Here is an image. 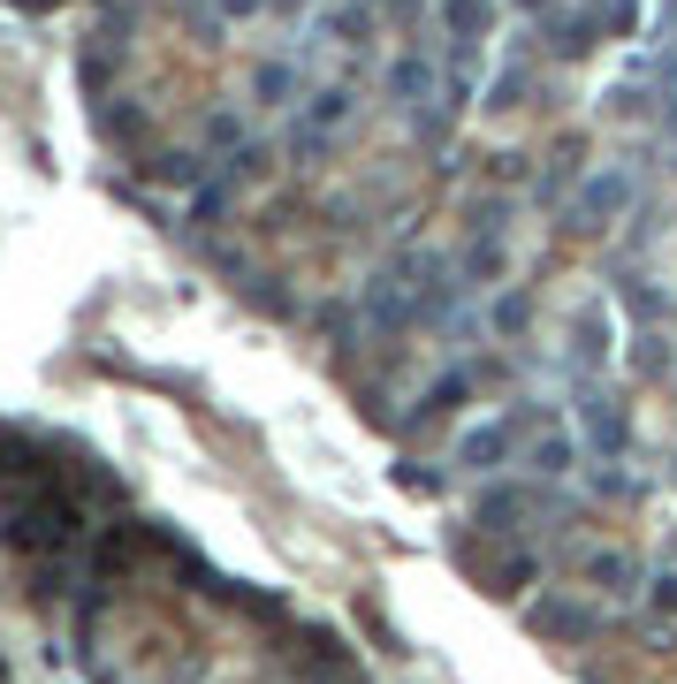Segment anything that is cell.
<instances>
[{"instance_id": "obj_12", "label": "cell", "mask_w": 677, "mask_h": 684, "mask_svg": "<svg viewBox=\"0 0 677 684\" xmlns=\"http://www.w3.org/2000/svg\"><path fill=\"white\" fill-rule=\"evenodd\" d=\"M517 8H548V0H517Z\"/></svg>"}, {"instance_id": "obj_10", "label": "cell", "mask_w": 677, "mask_h": 684, "mask_svg": "<svg viewBox=\"0 0 677 684\" xmlns=\"http://www.w3.org/2000/svg\"><path fill=\"white\" fill-rule=\"evenodd\" d=\"M213 8H221V15H252L259 0H213Z\"/></svg>"}, {"instance_id": "obj_1", "label": "cell", "mask_w": 677, "mask_h": 684, "mask_svg": "<svg viewBox=\"0 0 677 684\" xmlns=\"http://www.w3.org/2000/svg\"><path fill=\"white\" fill-rule=\"evenodd\" d=\"M625 205H632V175H625V168H602L586 190H579V198H571V221H579V228H602V221H617Z\"/></svg>"}, {"instance_id": "obj_5", "label": "cell", "mask_w": 677, "mask_h": 684, "mask_svg": "<svg viewBox=\"0 0 677 684\" xmlns=\"http://www.w3.org/2000/svg\"><path fill=\"white\" fill-rule=\"evenodd\" d=\"M503 449H510V426H480V434H465V449H457V457H465V464H495Z\"/></svg>"}, {"instance_id": "obj_8", "label": "cell", "mask_w": 677, "mask_h": 684, "mask_svg": "<svg viewBox=\"0 0 677 684\" xmlns=\"http://www.w3.org/2000/svg\"><path fill=\"white\" fill-rule=\"evenodd\" d=\"M525 312H533L525 297H503V305H495V328H525Z\"/></svg>"}, {"instance_id": "obj_3", "label": "cell", "mask_w": 677, "mask_h": 684, "mask_svg": "<svg viewBox=\"0 0 677 684\" xmlns=\"http://www.w3.org/2000/svg\"><path fill=\"white\" fill-rule=\"evenodd\" d=\"M488 15H495L488 0H442V23L457 31V46H472V38L488 31Z\"/></svg>"}, {"instance_id": "obj_13", "label": "cell", "mask_w": 677, "mask_h": 684, "mask_svg": "<svg viewBox=\"0 0 677 684\" xmlns=\"http://www.w3.org/2000/svg\"><path fill=\"white\" fill-rule=\"evenodd\" d=\"M31 8H46V0H31Z\"/></svg>"}, {"instance_id": "obj_4", "label": "cell", "mask_w": 677, "mask_h": 684, "mask_svg": "<svg viewBox=\"0 0 677 684\" xmlns=\"http://www.w3.org/2000/svg\"><path fill=\"white\" fill-rule=\"evenodd\" d=\"M252 92H259V99H267V107H282V99H290V92H297V69H290V61H267V69H259V76H252Z\"/></svg>"}, {"instance_id": "obj_9", "label": "cell", "mask_w": 677, "mask_h": 684, "mask_svg": "<svg viewBox=\"0 0 677 684\" xmlns=\"http://www.w3.org/2000/svg\"><path fill=\"white\" fill-rule=\"evenodd\" d=\"M655 609H677V578H655Z\"/></svg>"}, {"instance_id": "obj_11", "label": "cell", "mask_w": 677, "mask_h": 684, "mask_svg": "<svg viewBox=\"0 0 677 684\" xmlns=\"http://www.w3.org/2000/svg\"><path fill=\"white\" fill-rule=\"evenodd\" d=\"M663 130H670V138H677V92H670V107H663Z\"/></svg>"}, {"instance_id": "obj_6", "label": "cell", "mask_w": 677, "mask_h": 684, "mask_svg": "<svg viewBox=\"0 0 677 684\" xmlns=\"http://www.w3.org/2000/svg\"><path fill=\"white\" fill-rule=\"evenodd\" d=\"M388 84H396V99H427V92H434V69H427V61H396Z\"/></svg>"}, {"instance_id": "obj_7", "label": "cell", "mask_w": 677, "mask_h": 684, "mask_svg": "<svg viewBox=\"0 0 677 684\" xmlns=\"http://www.w3.org/2000/svg\"><path fill=\"white\" fill-rule=\"evenodd\" d=\"M153 175H161V182H198V161L175 153V161H153Z\"/></svg>"}, {"instance_id": "obj_2", "label": "cell", "mask_w": 677, "mask_h": 684, "mask_svg": "<svg viewBox=\"0 0 677 684\" xmlns=\"http://www.w3.org/2000/svg\"><path fill=\"white\" fill-rule=\"evenodd\" d=\"M342 115H350V92H320L313 107H305V130H297V145H313V138H328Z\"/></svg>"}]
</instances>
